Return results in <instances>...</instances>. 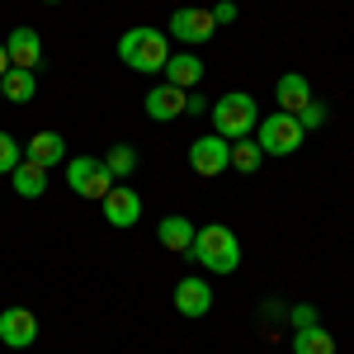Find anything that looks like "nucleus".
<instances>
[{
    "label": "nucleus",
    "mask_w": 354,
    "mask_h": 354,
    "mask_svg": "<svg viewBox=\"0 0 354 354\" xmlns=\"http://www.w3.org/2000/svg\"><path fill=\"white\" fill-rule=\"evenodd\" d=\"M24 161H38V165H62L66 161V137L62 133H33L24 142Z\"/></svg>",
    "instance_id": "13"
},
{
    "label": "nucleus",
    "mask_w": 354,
    "mask_h": 354,
    "mask_svg": "<svg viewBox=\"0 0 354 354\" xmlns=\"http://www.w3.org/2000/svg\"><path fill=\"white\" fill-rule=\"evenodd\" d=\"M66 185H71V194L76 198H104V194L113 189V175L104 161H95V156H76V161H66Z\"/></svg>",
    "instance_id": "5"
},
{
    "label": "nucleus",
    "mask_w": 354,
    "mask_h": 354,
    "mask_svg": "<svg viewBox=\"0 0 354 354\" xmlns=\"http://www.w3.org/2000/svg\"><path fill=\"white\" fill-rule=\"evenodd\" d=\"M185 104H189V90H175L170 81L156 85V90H147V100H142V109H147L151 123H170V118H180Z\"/></svg>",
    "instance_id": "10"
},
{
    "label": "nucleus",
    "mask_w": 354,
    "mask_h": 354,
    "mask_svg": "<svg viewBox=\"0 0 354 354\" xmlns=\"http://www.w3.org/2000/svg\"><path fill=\"white\" fill-rule=\"evenodd\" d=\"M208 104H213V100H203L198 90H189V104H185V113H208Z\"/></svg>",
    "instance_id": "26"
},
{
    "label": "nucleus",
    "mask_w": 354,
    "mask_h": 354,
    "mask_svg": "<svg viewBox=\"0 0 354 354\" xmlns=\"http://www.w3.org/2000/svg\"><path fill=\"white\" fill-rule=\"evenodd\" d=\"M274 104H279L283 113H298L302 104H312V85H307V76H302V71L279 76V85H274Z\"/></svg>",
    "instance_id": "14"
},
{
    "label": "nucleus",
    "mask_w": 354,
    "mask_h": 354,
    "mask_svg": "<svg viewBox=\"0 0 354 354\" xmlns=\"http://www.w3.org/2000/svg\"><path fill=\"white\" fill-rule=\"evenodd\" d=\"M194 227L189 218H161L156 222V236H161L165 250H175V255H189V245H194Z\"/></svg>",
    "instance_id": "16"
},
{
    "label": "nucleus",
    "mask_w": 354,
    "mask_h": 354,
    "mask_svg": "<svg viewBox=\"0 0 354 354\" xmlns=\"http://www.w3.org/2000/svg\"><path fill=\"white\" fill-rule=\"evenodd\" d=\"M260 161H265V151L255 147V142H232V170H241V175H255L260 170Z\"/></svg>",
    "instance_id": "20"
},
{
    "label": "nucleus",
    "mask_w": 354,
    "mask_h": 354,
    "mask_svg": "<svg viewBox=\"0 0 354 354\" xmlns=\"http://www.w3.org/2000/svg\"><path fill=\"white\" fill-rule=\"evenodd\" d=\"M104 165H109V175H113V180H128V175L137 170V151L128 147V142H118V147H109Z\"/></svg>",
    "instance_id": "21"
},
{
    "label": "nucleus",
    "mask_w": 354,
    "mask_h": 354,
    "mask_svg": "<svg viewBox=\"0 0 354 354\" xmlns=\"http://www.w3.org/2000/svg\"><path fill=\"white\" fill-rule=\"evenodd\" d=\"M189 255L203 265V270H213V274H236L241 270V241H236V232L222 227V222H208V227L194 232Z\"/></svg>",
    "instance_id": "1"
},
{
    "label": "nucleus",
    "mask_w": 354,
    "mask_h": 354,
    "mask_svg": "<svg viewBox=\"0 0 354 354\" xmlns=\"http://www.w3.org/2000/svg\"><path fill=\"white\" fill-rule=\"evenodd\" d=\"M118 62L123 66H133V71H165V62H170V38H165L161 28H128L123 38H118Z\"/></svg>",
    "instance_id": "2"
},
{
    "label": "nucleus",
    "mask_w": 354,
    "mask_h": 354,
    "mask_svg": "<svg viewBox=\"0 0 354 354\" xmlns=\"http://www.w3.org/2000/svg\"><path fill=\"white\" fill-rule=\"evenodd\" d=\"M302 123H298V113H283V109H274L265 113L260 123H255V147L265 151V156H293L302 147Z\"/></svg>",
    "instance_id": "4"
},
{
    "label": "nucleus",
    "mask_w": 354,
    "mask_h": 354,
    "mask_svg": "<svg viewBox=\"0 0 354 354\" xmlns=\"http://www.w3.org/2000/svg\"><path fill=\"white\" fill-rule=\"evenodd\" d=\"M298 123H302V133H307V128H322V123H326V104H317V100H312V104H302Z\"/></svg>",
    "instance_id": "23"
},
{
    "label": "nucleus",
    "mask_w": 354,
    "mask_h": 354,
    "mask_svg": "<svg viewBox=\"0 0 354 354\" xmlns=\"http://www.w3.org/2000/svg\"><path fill=\"white\" fill-rule=\"evenodd\" d=\"M288 322H293V330H302V326H317V307H307V302H298V307L288 312Z\"/></svg>",
    "instance_id": "24"
},
{
    "label": "nucleus",
    "mask_w": 354,
    "mask_h": 354,
    "mask_svg": "<svg viewBox=\"0 0 354 354\" xmlns=\"http://www.w3.org/2000/svg\"><path fill=\"white\" fill-rule=\"evenodd\" d=\"M33 95H38V71H19V66H10V71L0 76V100L28 104Z\"/></svg>",
    "instance_id": "18"
},
{
    "label": "nucleus",
    "mask_w": 354,
    "mask_h": 354,
    "mask_svg": "<svg viewBox=\"0 0 354 354\" xmlns=\"http://www.w3.org/2000/svg\"><path fill=\"white\" fill-rule=\"evenodd\" d=\"M293 354H335V340L322 326H302L293 330Z\"/></svg>",
    "instance_id": "19"
},
{
    "label": "nucleus",
    "mask_w": 354,
    "mask_h": 354,
    "mask_svg": "<svg viewBox=\"0 0 354 354\" xmlns=\"http://www.w3.org/2000/svg\"><path fill=\"white\" fill-rule=\"evenodd\" d=\"M232 19H236V5L232 0H218L213 5V24H232Z\"/></svg>",
    "instance_id": "25"
},
{
    "label": "nucleus",
    "mask_w": 354,
    "mask_h": 354,
    "mask_svg": "<svg viewBox=\"0 0 354 354\" xmlns=\"http://www.w3.org/2000/svg\"><path fill=\"white\" fill-rule=\"evenodd\" d=\"M0 345L5 350H28L38 345V317L28 307H5L0 312Z\"/></svg>",
    "instance_id": "8"
},
{
    "label": "nucleus",
    "mask_w": 354,
    "mask_h": 354,
    "mask_svg": "<svg viewBox=\"0 0 354 354\" xmlns=\"http://www.w3.org/2000/svg\"><path fill=\"white\" fill-rule=\"evenodd\" d=\"M100 203H104L109 227H118V232H128V227H137V222H142V194L128 189V185H113Z\"/></svg>",
    "instance_id": "9"
},
{
    "label": "nucleus",
    "mask_w": 354,
    "mask_h": 354,
    "mask_svg": "<svg viewBox=\"0 0 354 354\" xmlns=\"http://www.w3.org/2000/svg\"><path fill=\"white\" fill-rule=\"evenodd\" d=\"M19 161H24V147H19L10 133H0V175H10Z\"/></svg>",
    "instance_id": "22"
},
{
    "label": "nucleus",
    "mask_w": 354,
    "mask_h": 354,
    "mask_svg": "<svg viewBox=\"0 0 354 354\" xmlns=\"http://www.w3.org/2000/svg\"><path fill=\"white\" fill-rule=\"evenodd\" d=\"M10 180H15V194H19V198H43V189H48V165L19 161L10 170Z\"/></svg>",
    "instance_id": "17"
},
{
    "label": "nucleus",
    "mask_w": 354,
    "mask_h": 354,
    "mask_svg": "<svg viewBox=\"0 0 354 354\" xmlns=\"http://www.w3.org/2000/svg\"><path fill=\"white\" fill-rule=\"evenodd\" d=\"M189 165H194V175H203V180L227 175V165H232V142L218 137V133L194 137V142H189Z\"/></svg>",
    "instance_id": "7"
},
{
    "label": "nucleus",
    "mask_w": 354,
    "mask_h": 354,
    "mask_svg": "<svg viewBox=\"0 0 354 354\" xmlns=\"http://www.w3.org/2000/svg\"><path fill=\"white\" fill-rule=\"evenodd\" d=\"M165 81L175 85V90H194V85L203 81V62L185 48V53H170V62H165Z\"/></svg>",
    "instance_id": "15"
},
{
    "label": "nucleus",
    "mask_w": 354,
    "mask_h": 354,
    "mask_svg": "<svg viewBox=\"0 0 354 354\" xmlns=\"http://www.w3.org/2000/svg\"><path fill=\"white\" fill-rule=\"evenodd\" d=\"M208 307H213L208 279H180L175 283V312L180 317H208Z\"/></svg>",
    "instance_id": "12"
},
{
    "label": "nucleus",
    "mask_w": 354,
    "mask_h": 354,
    "mask_svg": "<svg viewBox=\"0 0 354 354\" xmlns=\"http://www.w3.org/2000/svg\"><path fill=\"white\" fill-rule=\"evenodd\" d=\"M43 5H62V0H43Z\"/></svg>",
    "instance_id": "28"
},
{
    "label": "nucleus",
    "mask_w": 354,
    "mask_h": 354,
    "mask_svg": "<svg viewBox=\"0 0 354 354\" xmlns=\"http://www.w3.org/2000/svg\"><path fill=\"white\" fill-rule=\"evenodd\" d=\"M165 33H170V38H180L185 48H203V43L218 33V24H213V10H203V5H185V10H175V15H170Z\"/></svg>",
    "instance_id": "6"
},
{
    "label": "nucleus",
    "mask_w": 354,
    "mask_h": 354,
    "mask_svg": "<svg viewBox=\"0 0 354 354\" xmlns=\"http://www.w3.org/2000/svg\"><path fill=\"white\" fill-rule=\"evenodd\" d=\"M5 53H10V66H19V71H38V66H43V38H38L33 28H10Z\"/></svg>",
    "instance_id": "11"
},
{
    "label": "nucleus",
    "mask_w": 354,
    "mask_h": 354,
    "mask_svg": "<svg viewBox=\"0 0 354 354\" xmlns=\"http://www.w3.org/2000/svg\"><path fill=\"white\" fill-rule=\"evenodd\" d=\"M208 113H213V133L227 137V142L250 137V133H255V123H260V104H255V95H245V90H232V95L213 100Z\"/></svg>",
    "instance_id": "3"
},
{
    "label": "nucleus",
    "mask_w": 354,
    "mask_h": 354,
    "mask_svg": "<svg viewBox=\"0 0 354 354\" xmlns=\"http://www.w3.org/2000/svg\"><path fill=\"white\" fill-rule=\"evenodd\" d=\"M10 71V53H5V43H0V76Z\"/></svg>",
    "instance_id": "27"
}]
</instances>
